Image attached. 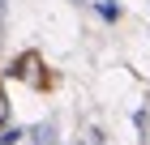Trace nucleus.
<instances>
[{"label": "nucleus", "mask_w": 150, "mask_h": 145, "mask_svg": "<svg viewBox=\"0 0 150 145\" xmlns=\"http://www.w3.org/2000/svg\"><path fill=\"white\" fill-rule=\"evenodd\" d=\"M26 137H30V145H56V124L43 120V124H35Z\"/></svg>", "instance_id": "f257e3e1"}, {"label": "nucleus", "mask_w": 150, "mask_h": 145, "mask_svg": "<svg viewBox=\"0 0 150 145\" xmlns=\"http://www.w3.org/2000/svg\"><path fill=\"white\" fill-rule=\"evenodd\" d=\"M35 64H39L35 56H22V60H17V64L9 68V73H13V77H26V81H30V77H35Z\"/></svg>", "instance_id": "f03ea898"}, {"label": "nucleus", "mask_w": 150, "mask_h": 145, "mask_svg": "<svg viewBox=\"0 0 150 145\" xmlns=\"http://www.w3.org/2000/svg\"><path fill=\"white\" fill-rule=\"evenodd\" d=\"M94 9H99V17H103V22H116V17H120V9H116L112 0H94Z\"/></svg>", "instance_id": "7ed1b4c3"}, {"label": "nucleus", "mask_w": 150, "mask_h": 145, "mask_svg": "<svg viewBox=\"0 0 150 145\" xmlns=\"http://www.w3.org/2000/svg\"><path fill=\"white\" fill-rule=\"evenodd\" d=\"M22 128H13V124H9V128H0V145H17V141H22Z\"/></svg>", "instance_id": "20e7f679"}, {"label": "nucleus", "mask_w": 150, "mask_h": 145, "mask_svg": "<svg viewBox=\"0 0 150 145\" xmlns=\"http://www.w3.org/2000/svg\"><path fill=\"white\" fill-rule=\"evenodd\" d=\"M4 120H9V107H4V94H0V128H9Z\"/></svg>", "instance_id": "39448f33"}, {"label": "nucleus", "mask_w": 150, "mask_h": 145, "mask_svg": "<svg viewBox=\"0 0 150 145\" xmlns=\"http://www.w3.org/2000/svg\"><path fill=\"white\" fill-rule=\"evenodd\" d=\"M90 145H107V141H103V132H99V128H94V132H90Z\"/></svg>", "instance_id": "423d86ee"}, {"label": "nucleus", "mask_w": 150, "mask_h": 145, "mask_svg": "<svg viewBox=\"0 0 150 145\" xmlns=\"http://www.w3.org/2000/svg\"><path fill=\"white\" fill-rule=\"evenodd\" d=\"M0 22H4V0H0Z\"/></svg>", "instance_id": "0eeeda50"}, {"label": "nucleus", "mask_w": 150, "mask_h": 145, "mask_svg": "<svg viewBox=\"0 0 150 145\" xmlns=\"http://www.w3.org/2000/svg\"><path fill=\"white\" fill-rule=\"evenodd\" d=\"M77 4H86V0H77Z\"/></svg>", "instance_id": "6e6552de"}]
</instances>
